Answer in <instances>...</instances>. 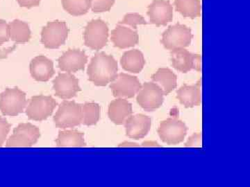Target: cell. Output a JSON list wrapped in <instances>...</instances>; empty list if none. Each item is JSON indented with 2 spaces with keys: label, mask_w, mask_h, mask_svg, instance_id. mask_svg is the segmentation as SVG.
Returning a JSON list of instances; mask_svg holds the SVG:
<instances>
[{
  "label": "cell",
  "mask_w": 250,
  "mask_h": 187,
  "mask_svg": "<svg viewBox=\"0 0 250 187\" xmlns=\"http://www.w3.org/2000/svg\"><path fill=\"white\" fill-rule=\"evenodd\" d=\"M88 56L80 49H68L59 58V69L67 73H74L84 70Z\"/></svg>",
  "instance_id": "cell-15"
},
{
  "label": "cell",
  "mask_w": 250,
  "mask_h": 187,
  "mask_svg": "<svg viewBox=\"0 0 250 187\" xmlns=\"http://www.w3.org/2000/svg\"><path fill=\"white\" fill-rule=\"evenodd\" d=\"M136 101L140 106L147 112H152L162 106L164 93L156 83L147 82L141 87L137 94Z\"/></svg>",
  "instance_id": "cell-9"
},
{
  "label": "cell",
  "mask_w": 250,
  "mask_h": 187,
  "mask_svg": "<svg viewBox=\"0 0 250 187\" xmlns=\"http://www.w3.org/2000/svg\"><path fill=\"white\" fill-rule=\"evenodd\" d=\"M9 39L16 43H26L30 40L31 32L27 22L16 19L9 23Z\"/></svg>",
  "instance_id": "cell-24"
},
{
  "label": "cell",
  "mask_w": 250,
  "mask_h": 187,
  "mask_svg": "<svg viewBox=\"0 0 250 187\" xmlns=\"http://www.w3.org/2000/svg\"><path fill=\"white\" fill-rule=\"evenodd\" d=\"M186 147H201L202 134L201 132H196L190 136L185 144Z\"/></svg>",
  "instance_id": "cell-32"
},
{
  "label": "cell",
  "mask_w": 250,
  "mask_h": 187,
  "mask_svg": "<svg viewBox=\"0 0 250 187\" xmlns=\"http://www.w3.org/2000/svg\"><path fill=\"white\" fill-rule=\"evenodd\" d=\"M41 137L40 130L30 123L20 124L6 142L9 148L31 147Z\"/></svg>",
  "instance_id": "cell-7"
},
{
  "label": "cell",
  "mask_w": 250,
  "mask_h": 187,
  "mask_svg": "<svg viewBox=\"0 0 250 187\" xmlns=\"http://www.w3.org/2000/svg\"><path fill=\"white\" fill-rule=\"evenodd\" d=\"M171 61L174 68L182 73L192 70L201 71V56L190 53L185 49L171 51Z\"/></svg>",
  "instance_id": "cell-12"
},
{
  "label": "cell",
  "mask_w": 250,
  "mask_h": 187,
  "mask_svg": "<svg viewBox=\"0 0 250 187\" xmlns=\"http://www.w3.org/2000/svg\"><path fill=\"white\" fill-rule=\"evenodd\" d=\"M56 143L58 147H84V134L77 130H64L59 132Z\"/></svg>",
  "instance_id": "cell-23"
},
{
  "label": "cell",
  "mask_w": 250,
  "mask_h": 187,
  "mask_svg": "<svg viewBox=\"0 0 250 187\" xmlns=\"http://www.w3.org/2000/svg\"><path fill=\"white\" fill-rule=\"evenodd\" d=\"M126 134L129 138L141 139L148 134L152 126V120L143 114L131 115L125 123Z\"/></svg>",
  "instance_id": "cell-16"
},
{
  "label": "cell",
  "mask_w": 250,
  "mask_h": 187,
  "mask_svg": "<svg viewBox=\"0 0 250 187\" xmlns=\"http://www.w3.org/2000/svg\"><path fill=\"white\" fill-rule=\"evenodd\" d=\"M121 66L125 71L138 74L142 71L146 65L144 55L138 49L127 51L121 58Z\"/></svg>",
  "instance_id": "cell-21"
},
{
  "label": "cell",
  "mask_w": 250,
  "mask_h": 187,
  "mask_svg": "<svg viewBox=\"0 0 250 187\" xmlns=\"http://www.w3.org/2000/svg\"><path fill=\"white\" fill-rule=\"evenodd\" d=\"M116 0H90V9L94 13L107 12L111 9Z\"/></svg>",
  "instance_id": "cell-29"
},
{
  "label": "cell",
  "mask_w": 250,
  "mask_h": 187,
  "mask_svg": "<svg viewBox=\"0 0 250 187\" xmlns=\"http://www.w3.org/2000/svg\"><path fill=\"white\" fill-rule=\"evenodd\" d=\"M141 87L142 85L137 77L125 73L118 74L116 78L110 83V88L116 98L134 97Z\"/></svg>",
  "instance_id": "cell-11"
},
{
  "label": "cell",
  "mask_w": 250,
  "mask_h": 187,
  "mask_svg": "<svg viewBox=\"0 0 250 187\" xmlns=\"http://www.w3.org/2000/svg\"><path fill=\"white\" fill-rule=\"evenodd\" d=\"M9 40V23L0 19V45Z\"/></svg>",
  "instance_id": "cell-31"
},
{
  "label": "cell",
  "mask_w": 250,
  "mask_h": 187,
  "mask_svg": "<svg viewBox=\"0 0 250 187\" xmlns=\"http://www.w3.org/2000/svg\"><path fill=\"white\" fill-rule=\"evenodd\" d=\"M176 10L184 17L195 19L201 15L200 0H174Z\"/></svg>",
  "instance_id": "cell-25"
},
{
  "label": "cell",
  "mask_w": 250,
  "mask_h": 187,
  "mask_svg": "<svg viewBox=\"0 0 250 187\" xmlns=\"http://www.w3.org/2000/svg\"><path fill=\"white\" fill-rule=\"evenodd\" d=\"M187 131L183 121L177 118H169L161 123L158 134L163 142L169 145H176L183 142Z\"/></svg>",
  "instance_id": "cell-10"
},
{
  "label": "cell",
  "mask_w": 250,
  "mask_h": 187,
  "mask_svg": "<svg viewBox=\"0 0 250 187\" xmlns=\"http://www.w3.org/2000/svg\"><path fill=\"white\" fill-rule=\"evenodd\" d=\"M11 125L4 118L0 117V147H2L7 138Z\"/></svg>",
  "instance_id": "cell-30"
},
{
  "label": "cell",
  "mask_w": 250,
  "mask_h": 187,
  "mask_svg": "<svg viewBox=\"0 0 250 187\" xmlns=\"http://www.w3.org/2000/svg\"><path fill=\"white\" fill-rule=\"evenodd\" d=\"M29 68L31 76L37 81H48L55 74L54 62L45 56H38L33 58Z\"/></svg>",
  "instance_id": "cell-17"
},
{
  "label": "cell",
  "mask_w": 250,
  "mask_h": 187,
  "mask_svg": "<svg viewBox=\"0 0 250 187\" xmlns=\"http://www.w3.org/2000/svg\"><path fill=\"white\" fill-rule=\"evenodd\" d=\"M62 3L64 10L74 16L86 14L91 6L90 0H62Z\"/></svg>",
  "instance_id": "cell-26"
},
{
  "label": "cell",
  "mask_w": 250,
  "mask_h": 187,
  "mask_svg": "<svg viewBox=\"0 0 250 187\" xmlns=\"http://www.w3.org/2000/svg\"><path fill=\"white\" fill-rule=\"evenodd\" d=\"M54 124L59 129L76 127L82 122V105L73 101H62L54 116Z\"/></svg>",
  "instance_id": "cell-3"
},
{
  "label": "cell",
  "mask_w": 250,
  "mask_h": 187,
  "mask_svg": "<svg viewBox=\"0 0 250 187\" xmlns=\"http://www.w3.org/2000/svg\"><path fill=\"white\" fill-rule=\"evenodd\" d=\"M82 122L85 126H93L100 120L101 108L96 103H85L82 106Z\"/></svg>",
  "instance_id": "cell-27"
},
{
  "label": "cell",
  "mask_w": 250,
  "mask_h": 187,
  "mask_svg": "<svg viewBox=\"0 0 250 187\" xmlns=\"http://www.w3.org/2000/svg\"><path fill=\"white\" fill-rule=\"evenodd\" d=\"M55 94L64 100L75 97L81 91L80 80L72 73H60L53 80Z\"/></svg>",
  "instance_id": "cell-13"
},
{
  "label": "cell",
  "mask_w": 250,
  "mask_h": 187,
  "mask_svg": "<svg viewBox=\"0 0 250 187\" xmlns=\"http://www.w3.org/2000/svg\"><path fill=\"white\" fill-rule=\"evenodd\" d=\"M66 22L62 20L49 22L41 31V42L47 49H58L65 44L68 37Z\"/></svg>",
  "instance_id": "cell-5"
},
{
  "label": "cell",
  "mask_w": 250,
  "mask_h": 187,
  "mask_svg": "<svg viewBox=\"0 0 250 187\" xmlns=\"http://www.w3.org/2000/svg\"><path fill=\"white\" fill-rule=\"evenodd\" d=\"M111 40L115 47L119 49H127L137 45L139 37L137 31L118 24L111 31Z\"/></svg>",
  "instance_id": "cell-18"
},
{
  "label": "cell",
  "mask_w": 250,
  "mask_h": 187,
  "mask_svg": "<svg viewBox=\"0 0 250 187\" xmlns=\"http://www.w3.org/2000/svg\"><path fill=\"white\" fill-rule=\"evenodd\" d=\"M119 24L126 25L133 28V29H136L138 25L147 24V22L141 15L131 13V14L125 15L123 19L119 22Z\"/></svg>",
  "instance_id": "cell-28"
},
{
  "label": "cell",
  "mask_w": 250,
  "mask_h": 187,
  "mask_svg": "<svg viewBox=\"0 0 250 187\" xmlns=\"http://www.w3.org/2000/svg\"><path fill=\"white\" fill-rule=\"evenodd\" d=\"M154 83L159 85L164 95L169 94L177 86V76L168 68H160L152 76Z\"/></svg>",
  "instance_id": "cell-22"
},
{
  "label": "cell",
  "mask_w": 250,
  "mask_h": 187,
  "mask_svg": "<svg viewBox=\"0 0 250 187\" xmlns=\"http://www.w3.org/2000/svg\"><path fill=\"white\" fill-rule=\"evenodd\" d=\"M147 15L152 24L165 26L173 19V8L169 0H154L148 6Z\"/></svg>",
  "instance_id": "cell-14"
},
{
  "label": "cell",
  "mask_w": 250,
  "mask_h": 187,
  "mask_svg": "<svg viewBox=\"0 0 250 187\" xmlns=\"http://www.w3.org/2000/svg\"><path fill=\"white\" fill-rule=\"evenodd\" d=\"M177 97L186 108H193L201 104V82L197 84H184L177 92Z\"/></svg>",
  "instance_id": "cell-20"
},
{
  "label": "cell",
  "mask_w": 250,
  "mask_h": 187,
  "mask_svg": "<svg viewBox=\"0 0 250 187\" xmlns=\"http://www.w3.org/2000/svg\"><path fill=\"white\" fill-rule=\"evenodd\" d=\"M57 106V101L52 96L38 95L29 100L26 114L31 120L44 121L52 115Z\"/></svg>",
  "instance_id": "cell-8"
},
{
  "label": "cell",
  "mask_w": 250,
  "mask_h": 187,
  "mask_svg": "<svg viewBox=\"0 0 250 187\" xmlns=\"http://www.w3.org/2000/svg\"><path fill=\"white\" fill-rule=\"evenodd\" d=\"M108 36L107 24L103 19H93L85 27V45L93 50H100L107 45Z\"/></svg>",
  "instance_id": "cell-6"
},
{
  "label": "cell",
  "mask_w": 250,
  "mask_h": 187,
  "mask_svg": "<svg viewBox=\"0 0 250 187\" xmlns=\"http://www.w3.org/2000/svg\"><path fill=\"white\" fill-rule=\"evenodd\" d=\"M118 71L116 59L104 52H99L90 60L87 75L88 80L97 86H106L116 78Z\"/></svg>",
  "instance_id": "cell-1"
},
{
  "label": "cell",
  "mask_w": 250,
  "mask_h": 187,
  "mask_svg": "<svg viewBox=\"0 0 250 187\" xmlns=\"http://www.w3.org/2000/svg\"><path fill=\"white\" fill-rule=\"evenodd\" d=\"M139 144H136V143L125 142L120 144L119 147H139Z\"/></svg>",
  "instance_id": "cell-35"
},
{
  "label": "cell",
  "mask_w": 250,
  "mask_h": 187,
  "mask_svg": "<svg viewBox=\"0 0 250 187\" xmlns=\"http://www.w3.org/2000/svg\"><path fill=\"white\" fill-rule=\"evenodd\" d=\"M18 4L21 7L30 8L35 7V6H39L40 4L41 0H17Z\"/></svg>",
  "instance_id": "cell-33"
},
{
  "label": "cell",
  "mask_w": 250,
  "mask_h": 187,
  "mask_svg": "<svg viewBox=\"0 0 250 187\" xmlns=\"http://www.w3.org/2000/svg\"><path fill=\"white\" fill-rule=\"evenodd\" d=\"M26 94L18 88H6L0 94V111L3 115L15 116L27 107Z\"/></svg>",
  "instance_id": "cell-2"
},
{
  "label": "cell",
  "mask_w": 250,
  "mask_h": 187,
  "mask_svg": "<svg viewBox=\"0 0 250 187\" xmlns=\"http://www.w3.org/2000/svg\"><path fill=\"white\" fill-rule=\"evenodd\" d=\"M142 146L144 147H161V146L154 141H146L143 143Z\"/></svg>",
  "instance_id": "cell-34"
},
{
  "label": "cell",
  "mask_w": 250,
  "mask_h": 187,
  "mask_svg": "<svg viewBox=\"0 0 250 187\" xmlns=\"http://www.w3.org/2000/svg\"><path fill=\"white\" fill-rule=\"evenodd\" d=\"M132 114V105L125 98L113 100L108 106V117L116 125L125 124Z\"/></svg>",
  "instance_id": "cell-19"
},
{
  "label": "cell",
  "mask_w": 250,
  "mask_h": 187,
  "mask_svg": "<svg viewBox=\"0 0 250 187\" xmlns=\"http://www.w3.org/2000/svg\"><path fill=\"white\" fill-rule=\"evenodd\" d=\"M193 35L191 29L184 24L170 26L162 35L161 43L170 51L185 49L191 43Z\"/></svg>",
  "instance_id": "cell-4"
}]
</instances>
